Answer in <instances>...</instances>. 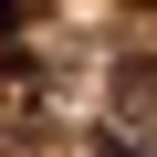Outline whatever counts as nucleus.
<instances>
[{"label": "nucleus", "mask_w": 157, "mask_h": 157, "mask_svg": "<svg viewBox=\"0 0 157 157\" xmlns=\"http://www.w3.org/2000/svg\"><path fill=\"white\" fill-rule=\"evenodd\" d=\"M42 105H52L42 63H32V52H0V147H11V136H21L32 115H42Z\"/></svg>", "instance_id": "nucleus-1"}, {"label": "nucleus", "mask_w": 157, "mask_h": 157, "mask_svg": "<svg viewBox=\"0 0 157 157\" xmlns=\"http://www.w3.org/2000/svg\"><path fill=\"white\" fill-rule=\"evenodd\" d=\"M94 157H136V147H126V136H105V147H94Z\"/></svg>", "instance_id": "nucleus-3"}, {"label": "nucleus", "mask_w": 157, "mask_h": 157, "mask_svg": "<svg viewBox=\"0 0 157 157\" xmlns=\"http://www.w3.org/2000/svg\"><path fill=\"white\" fill-rule=\"evenodd\" d=\"M21 11H32V0H0V32H21Z\"/></svg>", "instance_id": "nucleus-2"}]
</instances>
